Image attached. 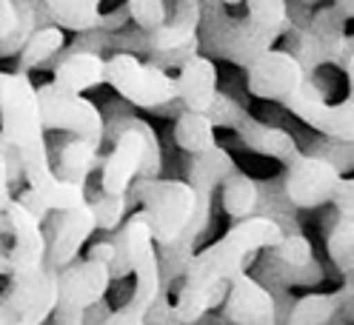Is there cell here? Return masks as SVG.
<instances>
[{
  "label": "cell",
  "mask_w": 354,
  "mask_h": 325,
  "mask_svg": "<svg viewBox=\"0 0 354 325\" xmlns=\"http://www.w3.org/2000/svg\"><path fill=\"white\" fill-rule=\"evenodd\" d=\"M86 259H92V263H100V266L112 268L115 259H118V248H115V243H112V237H106V240H97V243L88 246Z\"/></svg>",
  "instance_id": "obj_38"
},
{
  "label": "cell",
  "mask_w": 354,
  "mask_h": 325,
  "mask_svg": "<svg viewBox=\"0 0 354 325\" xmlns=\"http://www.w3.org/2000/svg\"><path fill=\"white\" fill-rule=\"evenodd\" d=\"M326 251H328V259L335 263V268L346 274L348 266L354 263V220H346V217L335 211V217H331V223L326 228Z\"/></svg>",
  "instance_id": "obj_29"
},
{
  "label": "cell",
  "mask_w": 354,
  "mask_h": 325,
  "mask_svg": "<svg viewBox=\"0 0 354 325\" xmlns=\"http://www.w3.org/2000/svg\"><path fill=\"white\" fill-rule=\"evenodd\" d=\"M37 100L46 132H66L77 140H88L97 148L106 143V117L92 100L66 92L57 83H40Z\"/></svg>",
  "instance_id": "obj_5"
},
{
  "label": "cell",
  "mask_w": 354,
  "mask_h": 325,
  "mask_svg": "<svg viewBox=\"0 0 354 325\" xmlns=\"http://www.w3.org/2000/svg\"><path fill=\"white\" fill-rule=\"evenodd\" d=\"M106 83L135 108L160 115L163 108L180 103L177 95V77L151 66V63L135 55H109L106 63Z\"/></svg>",
  "instance_id": "obj_4"
},
{
  "label": "cell",
  "mask_w": 354,
  "mask_h": 325,
  "mask_svg": "<svg viewBox=\"0 0 354 325\" xmlns=\"http://www.w3.org/2000/svg\"><path fill=\"white\" fill-rule=\"evenodd\" d=\"M223 317L229 325H280L274 294L254 274H243L232 283L223 302Z\"/></svg>",
  "instance_id": "obj_14"
},
{
  "label": "cell",
  "mask_w": 354,
  "mask_h": 325,
  "mask_svg": "<svg viewBox=\"0 0 354 325\" xmlns=\"http://www.w3.org/2000/svg\"><path fill=\"white\" fill-rule=\"evenodd\" d=\"M335 211L346 220H354V177H343L337 191H335V200H331Z\"/></svg>",
  "instance_id": "obj_37"
},
{
  "label": "cell",
  "mask_w": 354,
  "mask_h": 325,
  "mask_svg": "<svg viewBox=\"0 0 354 325\" xmlns=\"http://www.w3.org/2000/svg\"><path fill=\"white\" fill-rule=\"evenodd\" d=\"M66 32L57 29V26H43L32 35V40L26 43V49L20 52L17 57V72L20 75H29V72H37V69H49V66H57L60 55L66 52Z\"/></svg>",
  "instance_id": "obj_21"
},
{
  "label": "cell",
  "mask_w": 354,
  "mask_h": 325,
  "mask_svg": "<svg viewBox=\"0 0 354 325\" xmlns=\"http://www.w3.org/2000/svg\"><path fill=\"white\" fill-rule=\"evenodd\" d=\"M0 299L20 317V322L46 325L55 317L57 302H60V271L46 266L43 271H35V274L9 277V286L0 294Z\"/></svg>",
  "instance_id": "obj_9"
},
{
  "label": "cell",
  "mask_w": 354,
  "mask_h": 325,
  "mask_svg": "<svg viewBox=\"0 0 354 325\" xmlns=\"http://www.w3.org/2000/svg\"><path fill=\"white\" fill-rule=\"evenodd\" d=\"M112 286V268L77 259L69 268L60 271V302L52 317V325H86V311L106 299Z\"/></svg>",
  "instance_id": "obj_8"
},
{
  "label": "cell",
  "mask_w": 354,
  "mask_h": 325,
  "mask_svg": "<svg viewBox=\"0 0 354 325\" xmlns=\"http://www.w3.org/2000/svg\"><path fill=\"white\" fill-rule=\"evenodd\" d=\"M201 23H203V3L197 0H177L171 3L169 23L149 35V55L146 63L171 75L180 72L192 57L201 55Z\"/></svg>",
  "instance_id": "obj_6"
},
{
  "label": "cell",
  "mask_w": 354,
  "mask_h": 325,
  "mask_svg": "<svg viewBox=\"0 0 354 325\" xmlns=\"http://www.w3.org/2000/svg\"><path fill=\"white\" fill-rule=\"evenodd\" d=\"M9 72H0V97H3V92H6V86H9Z\"/></svg>",
  "instance_id": "obj_46"
},
{
  "label": "cell",
  "mask_w": 354,
  "mask_h": 325,
  "mask_svg": "<svg viewBox=\"0 0 354 325\" xmlns=\"http://www.w3.org/2000/svg\"><path fill=\"white\" fill-rule=\"evenodd\" d=\"M12 151H15V148H12L9 143H6V137H3V132H0V160H6V157L12 155Z\"/></svg>",
  "instance_id": "obj_44"
},
{
  "label": "cell",
  "mask_w": 354,
  "mask_h": 325,
  "mask_svg": "<svg viewBox=\"0 0 354 325\" xmlns=\"http://www.w3.org/2000/svg\"><path fill=\"white\" fill-rule=\"evenodd\" d=\"M55 223L46 231V240H49V266L55 271L69 268L72 263L80 259L83 246L92 240V234L97 231V220H95V211L92 206H80L75 211H66V214H52Z\"/></svg>",
  "instance_id": "obj_13"
},
{
  "label": "cell",
  "mask_w": 354,
  "mask_h": 325,
  "mask_svg": "<svg viewBox=\"0 0 354 325\" xmlns=\"http://www.w3.org/2000/svg\"><path fill=\"white\" fill-rule=\"evenodd\" d=\"M220 75H217V63L206 55L192 57L186 66L177 72V95L186 112L206 115L214 97L220 95Z\"/></svg>",
  "instance_id": "obj_16"
},
{
  "label": "cell",
  "mask_w": 354,
  "mask_h": 325,
  "mask_svg": "<svg viewBox=\"0 0 354 325\" xmlns=\"http://www.w3.org/2000/svg\"><path fill=\"white\" fill-rule=\"evenodd\" d=\"M46 9L52 14V23L63 32L88 35L97 32L103 23L100 0H46Z\"/></svg>",
  "instance_id": "obj_22"
},
{
  "label": "cell",
  "mask_w": 354,
  "mask_h": 325,
  "mask_svg": "<svg viewBox=\"0 0 354 325\" xmlns=\"http://www.w3.org/2000/svg\"><path fill=\"white\" fill-rule=\"evenodd\" d=\"M6 223L12 234V277L17 274H35L49 266V240H46V228L37 223L35 217L20 206L17 200L9 203L6 208Z\"/></svg>",
  "instance_id": "obj_12"
},
{
  "label": "cell",
  "mask_w": 354,
  "mask_h": 325,
  "mask_svg": "<svg viewBox=\"0 0 354 325\" xmlns=\"http://www.w3.org/2000/svg\"><path fill=\"white\" fill-rule=\"evenodd\" d=\"M206 115H209V120L214 123V128H234V132H237L240 123L249 117V108L243 106L240 100H234L232 95L220 92Z\"/></svg>",
  "instance_id": "obj_34"
},
{
  "label": "cell",
  "mask_w": 354,
  "mask_h": 325,
  "mask_svg": "<svg viewBox=\"0 0 354 325\" xmlns=\"http://www.w3.org/2000/svg\"><path fill=\"white\" fill-rule=\"evenodd\" d=\"M220 203H223V211L234 223L257 217V206H260L257 180L243 175V171H234V175L223 183V188H220Z\"/></svg>",
  "instance_id": "obj_25"
},
{
  "label": "cell",
  "mask_w": 354,
  "mask_h": 325,
  "mask_svg": "<svg viewBox=\"0 0 354 325\" xmlns=\"http://www.w3.org/2000/svg\"><path fill=\"white\" fill-rule=\"evenodd\" d=\"M237 137H240V143L246 146L249 151H254V155L280 160L283 166H292L303 155L300 143L292 137L289 128L274 126V123H266V120L252 117V115L240 123Z\"/></svg>",
  "instance_id": "obj_15"
},
{
  "label": "cell",
  "mask_w": 354,
  "mask_h": 325,
  "mask_svg": "<svg viewBox=\"0 0 354 325\" xmlns=\"http://www.w3.org/2000/svg\"><path fill=\"white\" fill-rule=\"evenodd\" d=\"M0 277H12V259H9V248H0Z\"/></svg>",
  "instance_id": "obj_41"
},
{
  "label": "cell",
  "mask_w": 354,
  "mask_h": 325,
  "mask_svg": "<svg viewBox=\"0 0 354 325\" xmlns=\"http://www.w3.org/2000/svg\"><path fill=\"white\" fill-rule=\"evenodd\" d=\"M146 325H186L174 311V302L169 299V294H160V299L151 306V311L146 314Z\"/></svg>",
  "instance_id": "obj_35"
},
{
  "label": "cell",
  "mask_w": 354,
  "mask_h": 325,
  "mask_svg": "<svg viewBox=\"0 0 354 325\" xmlns=\"http://www.w3.org/2000/svg\"><path fill=\"white\" fill-rule=\"evenodd\" d=\"M286 112H292L308 128L320 132V137L335 143H354V95L340 103L326 100V86L317 77H308L295 97L283 103Z\"/></svg>",
  "instance_id": "obj_7"
},
{
  "label": "cell",
  "mask_w": 354,
  "mask_h": 325,
  "mask_svg": "<svg viewBox=\"0 0 354 325\" xmlns=\"http://www.w3.org/2000/svg\"><path fill=\"white\" fill-rule=\"evenodd\" d=\"M88 206L95 211V220H97V231H106V234H115L120 231L129 220V206H131V197H120V194H106L103 188H97L95 194H88Z\"/></svg>",
  "instance_id": "obj_30"
},
{
  "label": "cell",
  "mask_w": 354,
  "mask_h": 325,
  "mask_svg": "<svg viewBox=\"0 0 354 325\" xmlns=\"http://www.w3.org/2000/svg\"><path fill=\"white\" fill-rule=\"evenodd\" d=\"M289 29L292 14L283 0H249L246 17L229 14V3H203L201 55L249 69L260 55L272 52L277 37H286Z\"/></svg>",
  "instance_id": "obj_1"
},
{
  "label": "cell",
  "mask_w": 354,
  "mask_h": 325,
  "mask_svg": "<svg viewBox=\"0 0 354 325\" xmlns=\"http://www.w3.org/2000/svg\"><path fill=\"white\" fill-rule=\"evenodd\" d=\"M126 9H129L131 23L143 29L146 35L160 32L171 17V3H166V0H129Z\"/></svg>",
  "instance_id": "obj_31"
},
{
  "label": "cell",
  "mask_w": 354,
  "mask_h": 325,
  "mask_svg": "<svg viewBox=\"0 0 354 325\" xmlns=\"http://www.w3.org/2000/svg\"><path fill=\"white\" fill-rule=\"evenodd\" d=\"M229 237H234V240L246 248L249 254H260V251H274L280 246V240L286 237V231L269 220V217H249V220H240V223H232V228L226 231Z\"/></svg>",
  "instance_id": "obj_27"
},
{
  "label": "cell",
  "mask_w": 354,
  "mask_h": 325,
  "mask_svg": "<svg viewBox=\"0 0 354 325\" xmlns=\"http://www.w3.org/2000/svg\"><path fill=\"white\" fill-rule=\"evenodd\" d=\"M257 279H260V283L269 288V291H277V288L289 291L292 286L315 288V286H320L323 279H326V271H323V266L317 263V259H315L312 266L292 268V266L280 263V259H277L272 251H263L260 263H257Z\"/></svg>",
  "instance_id": "obj_20"
},
{
  "label": "cell",
  "mask_w": 354,
  "mask_h": 325,
  "mask_svg": "<svg viewBox=\"0 0 354 325\" xmlns=\"http://www.w3.org/2000/svg\"><path fill=\"white\" fill-rule=\"evenodd\" d=\"M15 325H26V322H15Z\"/></svg>",
  "instance_id": "obj_48"
},
{
  "label": "cell",
  "mask_w": 354,
  "mask_h": 325,
  "mask_svg": "<svg viewBox=\"0 0 354 325\" xmlns=\"http://www.w3.org/2000/svg\"><path fill=\"white\" fill-rule=\"evenodd\" d=\"M283 180H286V194H289L292 206L297 211H308L335 200V191L343 175L323 157L300 155L292 166H286Z\"/></svg>",
  "instance_id": "obj_11"
},
{
  "label": "cell",
  "mask_w": 354,
  "mask_h": 325,
  "mask_svg": "<svg viewBox=\"0 0 354 325\" xmlns=\"http://www.w3.org/2000/svg\"><path fill=\"white\" fill-rule=\"evenodd\" d=\"M174 143L186 155H206V151L217 148V128L209 120V115L183 112L174 120Z\"/></svg>",
  "instance_id": "obj_26"
},
{
  "label": "cell",
  "mask_w": 354,
  "mask_h": 325,
  "mask_svg": "<svg viewBox=\"0 0 354 325\" xmlns=\"http://www.w3.org/2000/svg\"><path fill=\"white\" fill-rule=\"evenodd\" d=\"M272 254L280 259V263L292 266V268H303V266L315 263V246L303 231L300 234H286Z\"/></svg>",
  "instance_id": "obj_33"
},
{
  "label": "cell",
  "mask_w": 354,
  "mask_h": 325,
  "mask_svg": "<svg viewBox=\"0 0 354 325\" xmlns=\"http://www.w3.org/2000/svg\"><path fill=\"white\" fill-rule=\"evenodd\" d=\"M257 191H260V206L257 214L274 220L286 234H300V223H297V208L292 206L289 194H286V180L283 175L257 180Z\"/></svg>",
  "instance_id": "obj_23"
},
{
  "label": "cell",
  "mask_w": 354,
  "mask_h": 325,
  "mask_svg": "<svg viewBox=\"0 0 354 325\" xmlns=\"http://www.w3.org/2000/svg\"><path fill=\"white\" fill-rule=\"evenodd\" d=\"M106 63L109 57L95 55V52H63L57 66H55V80L60 89L83 95L92 92L106 83Z\"/></svg>",
  "instance_id": "obj_17"
},
{
  "label": "cell",
  "mask_w": 354,
  "mask_h": 325,
  "mask_svg": "<svg viewBox=\"0 0 354 325\" xmlns=\"http://www.w3.org/2000/svg\"><path fill=\"white\" fill-rule=\"evenodd\" d=\"M129 197L146 211L158 248L180 240L197 211V194L180 177H143L131 186Z\"/></svg>",
  "instance_id": "obj_3"
},
{
  "label": "cell",
  "mask_w": 354,
  "mask_h": 325,
  "mask_svg": "<svg viewBox=\"0 0 354 325\" xmlns=\"http://www.w3.org/2000/svg\"><path fill=\"white\" fill-rule=\"evenodd\" d=\"M346 77H348V95H354V55L346 63Z\"/></svg>",
  "instance_id": "obj_43"
},
{
  "label": "cell",
  "mask_w": 354,
  "mask_h": 325,
  "mask_svg": "<svg viewBox=\"0 0 354 325\" xmlns=\"http://www.w3.org/2000/svg\"><path fill=\"white\" fill-rule=\"evenodd\" d=\"M335 6L340 9V14H343L346 20H354V0H337Z\"/></svg>",
  "instance_id": "obj_42"
},
{
  "label": "cell",
  "mask_w": 354,
  "mask_h": 325,
  "mask_svg": "<svg viewBox=\"0 0 354 325\" xmlns=\"http://www.w3.org/2000/svg\"><path fill=\"white\" fill-rule=\"evenodd\" d=\"M12 203V183H9V168H6V160H0V217L6 214Z\"/></svg>",
  "instance_id": "obj_40"
},
{
  "label": "cell",
  "mask_w": 354,
  "mask_h": 325,
  "mask_svg": "<svg viewBox=\"0 0 354 325\" xmlns=\"http://www.w3.org/2000/svg\"><path fill=\"white\" fill-rule=\"evenodd\" d=\"M306 72L297 63V57L289 49H272L260 55L246 69V86L249 95L266 100V103H286L297 95V89L306 83Z\"/></svg>",
  "instance_id": "obj_10"
},
{
  "label": "cell",
  "mask_w": 354,
  "mask_h": 325,
  "mask_svg": "<svg viewBox=\"0 0 354 325\" xmlns=\"http://www.w3.org/2000/svg\"><path fill=\"white\" fill-rule=\"evenodd\" d=\"M106 117V140H112V151L100 166V188L106 194H126L143 177H160L163 171V148L158 132L138 117L126 100L109 103Z\"/></svg>",
  "instance_id": "obj_2"
},
{
  "label": "cell",
  "mask_w": 354,
  "mask_h": 325,
  "mask_svg": "<svg viewBox=\"0 0 354 325\" xmlns=\"http://www.w3.org/2000/svg\"><path fill=\"white\" fill-rule=\"evenodd\" d=\"M331 325H348V322H346V319H340V317H337V319H335V322H331Z\"/></svg>",
  "instance_id": "obj_47"
},
{
  "label": "cell",
  "mask_w": 354,
  "mask_h": 325,
  "mask_svg": "<svg viewBox=\"0 0 354 325\" xmlns=\"http://www.w3.org/2000/svg\"><path fill=\"white\" fill-rule=\"evenodd\" d=\"M129 23H131V17H129V9H126V3H123V6H118L115 12L103 14V23H100V29H103L106 35H118V32H123Z\"/></svg>",
  "instance_id": "obj_39"
},
{
  "label": "cell",
  "mask_w": 354,
  "mask_h": 325,
  "mask_svg": "<svg viewBox=\"0 0 354 325\" xmlns=\"http://www.w3.org/2000/svg\"><path fill=\"white\" fill-rule=\"evenodd\" d=\"M343 286H348V288H354V263L348 266V271L343 274Z\"/></svg>",
  "instance_id": "obj_45"
},
{
  "label": "cell",
  "mask_w": 354,
  "mask_h": 325,
  "mask_svg": "<svg viewBox=\"0 0 354 325\" xmlns=\"http://www.w3.org/2000/svg\"><path fill=\"white\" fill-rule=\"evenodd\" d=\"M234 171H237V163L223 146L206 151V155L183 157V180L194 188V194H212L214 197V188H223V183Z\"/></svg>",
  "instance_id": "obj_18"
},
{
  "label": "cell",
  "mask_w": 354,
  "mask_h": 325,
  "mask_svg": "<svg viewBox=\"0 0 354 325\" xmlns=\"http://www.w3.org/2000/svg\"><path fill=\"white\" fill-rule=\"evenodd\" d=\"M97 166H103L100 148L92 146L88 140H77V137H69L66 143H60L52 155V168L63 183L86 186L88 175H92Z\"/></svg>",
  "instance_id": "obj_19"
},
{
  "label": "cell",
  "mask_w": 354,
  "mask_h": 325,
  "mask_svg": "<svg viewBox=\"0 0 354 325\" xmlns=\"http://www.w3.org/2000/svg\"><path fill=\"white\" fill-rule=\"evenodd\" d=\"M303 155H315V157H323L335 166L340 175L346 171H354V143H335V140H326V137H317L306 146Z\"/></svg>",
  "instance_id": "obj_32"
},
{
  "label": "cell",
  "mask_w": 354,
  "mask_h": 325,
  "mask_svg": "<svg viewBox=\"0 0 354 325\" xmlns=\"http://www.w3.org/2000/svg\"><path fill=\"white\" fill-rule=\"evenodd\" d=\"M340 314L335 291H308L297 297L289 325H331Z\"/></svg>",
  "instance_id": "obj_28"
},
{
  "label": "cell",
  "mask_w": 354,
  "mask_h": 325,
  "mask_svg": "<svg viewBox=\"0 0 354 325\" xmlns=\"http://www.w3.org/2000/svg\"><path fill=\"white\" fill-rule=\"evenodd\" d=\"M197 237L186 228V234L180 237V240H174L163 248H158V259H160V277H163V291L169 294L171 286L180 288L183 286V279L194 263V257H197Z\"/></svg>",
  "instance_id": "obj_24"
},
{
  "label": "cell",
  "mask_w": 354,
  "mask_h": 325,
  "mask_svg": "<svg viewBox=\"0 0 354 325\" xmlns=\"http://www.w3.org/2000/svg\"><path fill=\"white\" fill-rule=\"evenodd\" d=\"M15 200H17L20 206H24V208H26V211H29V214L35 217V220H37V223H49V217H52V211H49L46 200H43V197H40V194H37L35 188H29V186H26L24 191H20V194H17V197H15Z\"/></svg>",
  "instance_id": "obj_36"
}]
</instances>
